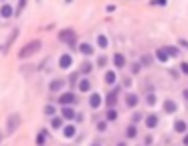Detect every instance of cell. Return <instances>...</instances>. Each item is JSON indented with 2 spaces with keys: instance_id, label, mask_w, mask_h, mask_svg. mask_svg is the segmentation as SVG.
<instances>
[{
  "instance_id": "9c48e42d",
  "label": "cell",
  "mask_w": 188,
  "mask_h": 146,
  "mask_svg": "<svg viewBox=\"0 0 188 146\" xmlns=\"http://www.w3.org/2000/svg\"><path fill=\"white\" fill-rule=\"evenodd\" d=\"M89 106L91 107H99L101 106V95H99V93H91V97H89Z\"/></svg>"
},
{
  "instance_id": "83f0119b",
  "label": "cell",
  "mask_w": 188,
  "mask_h": 146,
  "mask_svg": "<svg viewBox=\"0 0 188 146\" xmlns=\"http://www.w3.org/2000/svg\"><path fill=\"white\" fill-rule=\"evenodd\" d=\"M45 136H47V134H45V132H41L39 138H37V144H45Z\"/></svg>"
},
{
  "instance_id": "cb8c5ba5",
  "label": "cell",
  "mask_w": 188,
  "mask_h": 146,
  "mask_svg": "<svg viewBox=\"0 0 188 146\" xmlns=\"http://www.w3.org/2000/svg\"><path fill=\"white\" fill-rule=\"evenodd\" d=\"M97 43H99V47H107V37H99V39H97Z\"/></svg>"
},
{
  "instance_id": "5b68a950",
  "label": "cell",
  "mask_w": 188,
  "mask_h": 146,
  "mask_svg": "<svg viewBox=\"0 0 188 146\" xmlns=\"http://www.w3.org/2000/svg\"><path fill=\"white\" fill-rule=\"evenodd\" d=\"M117 95H119V89H111V91H109V95H107V99H105V102H107V107H113V106H116V102H117Z\"/></svg>"
},
{
  "instance_id": "d6a6232c",
  "label": "cell",
  "mask_w": 188,
  "mask_h": 146,
  "mask_svg": "<svg viewBox=\"0 0 188 146\" xmlns=\"http://www.w3.org/2000/svg\"><path fill=\"white\" fill-rule=\"evenodd\" d=\"M180 69H182V71L188 75V63H182V65H180Z\"/></svg>"
},
{
  "instance_id": "8d00e7d4",
  "label": "cell",
  "mask_w": 188,
  "mask_h": 146,
  "mask_svg": "<svg viewBox=\"0 0 188 146\" xmlns=\"http://www.w3.org/2000/svg\"><path fill=\"white\" fill-rule=\"evenodd\" d=\"M117 146H125V144H123V142H119V144H117Z\"/></svg>"
},
{
  "instance_id": "7c38bea8",
  "label": "cell",
  "mask_w": 188,
  "mask_h": 146,
  "mask_svg": "<svg viewBox=\"0 0 188 146\" xmlns=\"http://www.w3.org/2000/svg\"><path fill=\"white\" fill-rule=\"evenodd\" d=\"M113 65H116L117 69H121V67L125 65V57H123V55H119V53L113 55Z\"/></svg>"
},
{
  "instance_id": "f546056e",
  "label": "cell",
  "mask_w": 188,
  "mask_h": 146,
  "mask_svg": "<svg viewBox=\"0 0 188 146\" xmlns=\"http://www.w3.org/2000/svg\"><path fill=\"white\" fill-rule=\"evenodd\" d=\"M107 63V59L105 57H99V61H97V65H99V67H103V65Z\"/></svg>"
},
{
  "instance_id": "9a60e30c",
  "label": "cell",
  "mask_w": 188,
  "mask_h": 146,
  "mask_svg": "<svg viewBox=\"0 0 188 146\" xmlns=\"http://www.w3.org/2000/svg\"><path fill=\"white\" fill-rule=\"evenodd\" d=\"M77 87L81 89V91H89V89H91V83H89V79H81V81L77 83Z\"/></svg>"
},
{
  "instance_id": "4316f807",
  "label": "cell",
  "mask_w": 188,
  "mask_h": 146,
  "mask_svg": "<svg viewBox=\"0 0 188 146\" xmlns=\"http://www.w3.org/2000/svg\"><path fill=\"white\" fill-rule=\"evenodd\" d=\"M154 103H156V95H154V93H150V95H148V106H154Z\"/></svg>"
},
{
  "instance_id": "603a6c76",
  "label": "cell",
  "mask_w": 188,
  "mask_h": 146,
  "mask_svg": "<svg viewBox=\"0 0 188 146\" xmlns=\"http://www.w3.org/2000/svg\"><path fill=\"white\" fill-rule=\"evenodd\" d=\"M91 71V63H89V61H85V63L81 65V73H89Z\"/></svg>"
},
{
  "instance_id": "d4e9b609",
  "label": "cell",
  "mask_w": 188,
  "mask_h": 146,
  "mask_svg": "<svg viewBox=\"0 0 188 146\" xmlns=\"http://www.w3.org/2000/svg\"><path fill=\"white\" fill-rule=\"evenodd\" d=\"M51 124H53V128H61L63 120H61V118H53V122H51Z\"/></svg>"
},
{
  "instance_id": "3957f363",
  "label": "cell",
  "mask_w": 188,
  "mask_h": 146,
  "mask_svg": "<svg viewBox=\"0 0 188 146\" xmlns=\"http://www.w3.org/2000/svg\"><path fill=\"white\" fill-rule=\"evenodd\" d=\"M18 124H20V116H18V114H12V116H10L8 120H6V132H8V134L16 132Z\"/></svg>"
},
{
  "instance_id": "4fadbf2b",
  "label": "cell",
  "mask_w": 188,
  "mask_h": 146,
  "mask_svg": "<svg viewBox=\"0 0 188 146\" xmlns=\"http://www.w3.org/2000/svg\"><path fill=\"white\" fill-rule=\"evenodd\" d=\"M146 126H148V128H156V126H158V116H156V114L148 116V118H146Z\"/></svg>"
},
{
  "instance_id": "44dd1931",
  "label": "cell",
  "mask_w": 188,
  "mask_h": 146,
  "mask_svg": "<svg viewBox=\"0 0 188 146\" xmlns=\"http://www.w3.org/2000/svg\"><path fill=\"white\" fill-rule=\"evenodd\" d=\"M164 110H166V112H176V103H174V102H170V99H168V102L164 103Z\"/></svg>"
},
{
  "instance_id": "8992f818",
  "label": "cell",
  "mask_w": 188,
  "mask_h": 146,
  "mask_svg": "<svg viewBox=\"0 0 188 146\" xmlns=\"http://www.w3.org/2000/svg\"><path fill=\"white\" fill-rule=\"evenodd\" d=\"M73 63V57L71 55H61V59H59V67L61 69H69Z\"/></svg>"
},
{
  "instance_id": "277c9868",
  "label": "cell",
  "mask_w": 188,
  "mask_h": 146,
  "mask_svg": "<svg viewBox=\"0 0 188 146\" xmlns=\"http://www.w3.org/2000/svg\"><path fill=\"white\" fill-rule=\"evenodd\" d=\"M77 102V97H75V93L67 91V93H63L61 97H59V103H63V106H71V103Z\"/></svg>"
},
{
  "instance_id": "5bb4252c",
  "label": "cell",
  "mask_w": 188,
  "mask_h": 146,
  "mask_svg": "<svg viewBox=\"0 0 188 146\" xmlns=\"http://www.w3.org/2000/svg\"><path fill=\"white\" fill-rule=\"evenodd\" d=\"M79 51H81L83 55H87V57H89V55H93V47L89 43H83V45H79Z\"/></svg>"
},
{
  "instance_id": "ffe728a7",
  "label": "cell",
  "mask_w": 188,
  "mask_h": 146,
  "mask_svg": "<svg viewBox=\"0 0 188 146\" xmlns=\"http://www.w3.org/2000/svg\"><path fill=\"white\" fill-rule=\"evenodd\" d=\"M164 51H166V53L170 55V57H172V55H174V57H178V55H180V51H178V49H176V47H166Z\"/></svg>"
},
{
  "instance_id": "74e56055",
  "label": "cell",
  "mask_w": 188,
  "mask_h": 146,
  "mask_svg": "<svg viewBox=\"0 0 188 146\" xmlns=\"http://www.w3.org/2000/svg\"><path fill=\"white\" fill-rule=\"evenodd\" d=\"M93 146H99V144H93Z\"/></svg>"
},
{
  "instance_id": "ac0fdd59",
  "label": "cell",
  "mask_w": 188,
  "mask_h": 146,
  "mask_svg": "<svg viewBox=\"0 0 188 146\" xmlns=\"http://www.w3.org/2000/svg\"><path fill=\"white\" fill-rule=\"evenodd\" d=\"M156 57H158V61H162V63H164L166 59H168V53H166L164 49H158V51H156Z\"/></svg>"
},
{
  "instance_id": "d590c367",
  "label": "cell",
  "mask_w": 188,
  "mask_h": 146,
  "mask_svg": "<svg viewBox=\"0 0 188 146\" xmlns=\"http://www.w3.org/2000/svg\"><path fill=\"white\" fill-rule=\"evenodd\" d=\"M182 142H184V144L188 146V134H186V136H184V140H182Z\"/></svg>"
},
{
  "instance_id": "6da1fadb",
  "label": "cell",
  "mask_w": 188,
  "mask_h": 146,
  "mask_svg": "<svg viewBox=\"0 0 188 146\" xmlns=\"http://www.w3.org/2000/svg\"><path fill=\"white\" fill-rule=\"evenodd\" d=\"M43 47V43H41L39 39H34V41H30V43H26L22 49L18 51V59H29V57H33L39 49Z\"/></svg>"
},
{
  "instance_id": "484cf974",
  "label": "cell",
  "mask_w": 188,
  "mask_h": 146,
  "mask_svg": "<svg viewBox=\"0 0 188 146\" xmlns=\"http://www.w3.org/2000/svg\"><path fill=\"white\" fill-rule=\"evenodd\" d=\"M127 138H135V126L127 128Z\"/></svg>"
},
{
  "instance_id": "f1b7e54d",
  "label": "cell",
  "mask_w": 188,
  "mask_h": 146,
  "mask_svg": "<svg viewBox=\"0 0 188 146\" xmlns=\"http://www.w3.org/2000/svg\"><path fill=\"white\" fill-rule=\"evenodd\" d=\"M45 114H49V116H53V114H55V107H53V106H47V107H45Z\"/></svg>"
},
{
  "instance_id": "8fae6325",
  "label": "cell",
  "mask_w": 188,
  "mask_h": 146,
  "mask_svg": "<svg viewBox=\"0 0 188 146\" xmlns=\"http://www.w3.org/2000/svg\"><path fill=\"white\" fill-rule=\"evenodd\" d=\"M65 87V81L63 79H55V81H51V85H49V89L51 91H59V89Z\"/></svg>"
},
{
  "instance_id": "7a4b0ae2",
  "label": "cell",
  "mask_w": 188,
  "mask_h": 146,
  "mask_svg": "<svg viewBox=\"0 0 188 146\" xmlns=\"http://www.w3.org/2000/svg\"><path fill=\"white\" fill-rule=\"evenodd\" d=\"M59 41H61V43L75 45V41H77V34H75V30H73V29H63L61 33H59Z\"/></svg>"
},
{
  "instance_id": "4dcf8cb0",
  "label": "cell",
  "mask_w": 188,
  "mask_h": 146,
  "mask_svg": "<svg viewBox=\"0 0 188 146\" xmlns=\"http://www.w3.org/2000/svg\"><path fill=\"white\" fill-rule=\"evenodd\" d=\"M131 71H134V73L140 71V63H134V65H131Z\"/></svg>"
},
{
  "instance_id": "7402d4cb",
  "label": "cell",
  "mask_w": 188,
  "mask_h": 146,
  "mask_svg": "<svg viewBox=\"0 0 188 146\" xmlns=\"http://www.w3.org/2000/svg\"><path fill=\"white\" fill-rule=\"evenodd\" d=\"M116 118H117V112L113 107H109V110H107V120H116Z\"/></svg>"
},
{
  "instance_id": "1f68e13d",
  "label": "cell",
  "mask_w": 188,
  "mask_h": 146,
  "mask_svg": "<svg viewBox=\"0 0 188 146\" xmlns=\"http://www.w3.org/2000/svg\"><path fill=\"white\" fill-rule=\"evenodd\" d=\"M131 120H134V124H135V122H140V120H142V114H134V118H131Z\"/></svg>"
},
{
  "instance_id": "836d02e7",
  "label": "cell",
  "mask_w": 188,
  "mask_h": 146,
  "mask_svg": "<svg viewBox=\"0 0 188 146\" xmlns=\"http://www.w3.org/2000/svg\"><path fill=\"white\" fill-rule=\"evenodd\" d=\"M142 63H146V65H150V63H152V59H150V57H148V55H146V57H144V59H142Z\"/></svg>"
},
{
  "instance_id": "e0dca14e",
  "label": "cell",
  "mask_w": 188,
  "mask_h": 146,
  "mask_svg": "<svg viewBox=\"0 0 188 146\" xmlns=\"http://www.w3.org/2000/svg\"><path fill=\"white\" fill-rule=\"evenodd\" d=\"M63 134H65V138H73L75 136V126H65V130H63Z\"/></svg>"
},
{
  "instance_id": "2e32d148",
  "label": "cell",
  "mask_w": 188,
  "mask_h": 146,
  "mask_svg": "<svg viewBox=\"0 0 188 146\" xmlns=\"http://www.w3.org/2000/svg\"><path fill=\"white\" fill-rule=\"evenodd\" d=\"M174 130H176V132H186V122H184V120H176Z\"/></svg>"
},
{
  "instance_id": "ba28073f",
  "label": "cell",
  "mask_w": 188,
  "mask_h": 146,
  "mask_svg": "<svg viewBox=\"0 0 188 146\" xmlns=\"http://www.w3.org/2000/svg\"><path fill=\"white\" fill-rule=\"evenodd\" d=\"M63 118H65V120H73V118H75V110H73L71 106H63Z\"/></svg>"
},
{
  "instance_id": "30bf717a",
  "label": "cell",
  "mask_w": 188,
  "mask_h": 146,
  "mask_svg": "<svg viewBox=\"0 0 188 146\" xmlns=\"http://www.w3.org/2000/svg\"><path fill=\"white\" fill-rule=\"evenodd\" d=\"M138 102H140V99H138L135 93H127V95H125V103H127L130 107H135V106H138Z\"/></svg>"
},
{
  "instance_id": "52a82bcc",
  "label": "cell",
  "mask_w": 188,
  "mask_h": 146,
  "mask_svg": "<svg viewBox=\"0 0 188 146\" xmlns=\"http://www.w3.org/2000/svg\"><path fill=\"white\" fill-rule=\"evenodd\" d=\"M12 14H14V10H12L10 4H4L2 8H0V16H2V18H10Z\"/></svg>"
},
{
  "instance_id": "d6986e66",
  "label": "cell",
  "mask_w": 188,
  "mask_h": 146,
  "mask_svg": "<svg viewBox=\"0 0 188 146\" xmlns=\"http://www.w3.org/2000/svg\"><path fill=\"white\" fill-rule=\"evenodd\" d=\"M105 83H107V85L116 83V73H113V71H107L105 73Z\"/></svg>"
},
{
  "instance_id": "e575fe53",
  "label": "cell",
  "mask_w": 188,
  "mask_h": 146,
  "mask_svg": "<svg viewBox=\"0 0 188 146\" xmlns=\"http://www.w3.org/2000/svg\"><path fill=\"white\" fill-rule=\"evenodd\" d=\"M97 130H101V132L105 130V122H101V124H97Z\"/></svg>"
}]
</instances>
